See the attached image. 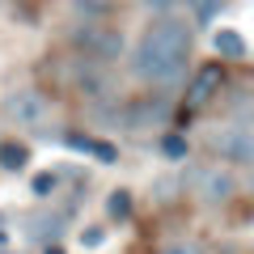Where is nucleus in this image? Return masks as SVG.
<instances>
[{
	"label": "nucleus",
	"mask_w": 254,
	"mask_h": 254,
	"mask_svg": "<svg viewBox=\"0 0 254 254\" xmlns=\"http://www.w3.org/2000/svg\"><path fill=\"white\" fill-rule=\"evenodd\" d=\"M55 187H60V182H55L51 170H47V174H34V195H51Z\"/></svg>",
	"instance_id": "4468645a"
},
{
	"label": "nucleus",
	"mask_w": 254,
	"mask_h": 254,
	"mask_svg": "<svg viewBox=\"0 0 254 254\" xmlns=\"http://www.w3.org/2000/svg\"><path fill=\"white\" fill-rule=\"evenodd\" d=\"M60 229H64V216H38V220H30V233H34V237H55V233H60Z\"/></svg>",
	"instance_id": "f8f14e48"
},
{
	"label": "nucleus",
	"mask_w": 254,
	"mask_h": 254,
	"mask_svg": "<svg viewBox=\"0 0 254 254\" xmlns=\"http://www.w3.org/2000/svg\"><path fill=\"white\" fill-rule=\"evenodd\" d=\"M216 55L220 60H246V38L237 30H220L216 34Z\"/></svg>",
	"instance_id": "6e6552de"
},
{
	"label": "nucleus",
	"mask_w": 254,
	"mask_h": 254,
	"mask_svg": "<svg viewBox=\"0 0 254 254\" xmlns=\"http://www.w3.org/2000/svg\"><path fill=\"white\" fill-rule=\"evenodd\" d=\"M26 161H30L26 144H0V165L4 170H26Z\"/></svg>",
	"instance_id": "1a4fd4ad"
},
{
	"label": "nucleus",
	"mask_w": 254,
	"mask_h": 254,
	"mask_svg": "<svg viewBox=\"0 0 254 254\" xmlns=\"http://www.w3.org/2000/svg\"><path fill=\"white\" fill-rule=\"evenodd\" d=\"M225 68H220V64H203L199 72L190 76L187 81V93H182V110H190V115H199L203 106H208L212 98H216L220 89H225Z\"/></svg>",
	"instance_id": "7ed1b4c3"
},
{
	"label": "nucleus",
	"mask_w": 254,
	"mask_h": 254,
	"mask_svg": "<svg viewBox=\"0 0 254 254\" xmlns=\"http://www.w3.org/2000/svg\"><path fill=\"white\" fill-rule=\"evenodd\" d=\"M161 254H199V246H195V242H182V246H170V250H161Z\"/></svg>",
	"instance_id": "2eb2a0df"
},
{
	"label": "nucleus",
	"mask_w": 254,
	"mask_h": 254,
	"mask_svg": "<svg viewBox=\"0 0 254 254\" xmlns=\"http://www.w3.org/2000/svg\"><path fill=\"white\" fill-rule=\"evenodd\" d=\"M212 144H216L220 157H229V161H237V165H250L254 161V136H250V127H246L242 119L229 123V127H220L216 136H212Z\"/></svg>",
	"instance_id": "39448f33"
},
{
	"label": "nucleus",
	"mask_w": 254,
	"mask_h": 254,
	"mask_svg": "<svg viewBox=\"0 0 254 254\" xmlns=\"http://www.w3.org/2000/svg\"><path fill=\"white\" fill-rule=\"evenodd\" d=\"M106 212H110V216H119V220H123L127 212H131V195H127V190H115V195L106 199Z\"/></svg>",
	"instance_id": "ddd939ff"
},
{
	"label": "nucleus",
	"mask_w": 254,
	"mask_h": 254,
	"mask_svg": "<svg viewBox=\"0 0 254 254\" xmlns=\"http://www.w3.org/2000/svg\"><path fill=\"white\" fill-rule=\"evenodd\" d=\"M4 115H9L17 127H26V131H47V123H51V102H47L38 89H17L9 102H4Z\"/></svg>",
	"instance_id": "f03ea898"
},
{
	"label": "nucleus",
	"mask_w": 254,
	"mask_h": 254,
	"mask_svg": "<svg viewBox=\"0 0 254 254\" xmlns=\"http://www.w3.org/2000/svg\"><path fill=\"white\" fill-rule=\"evenodd\" d=\"M43 254H64V250H60V246H47V250H43Z\"/></svg>",
	"instance_id": "a211bd4d"
},
{
	"label": "nucleus",
	"mask_w": 254,
	"mask_h": 254,
	"mask_svg": "<svg viewBox=\"0 0 254 254\" xmlns=\"http://www.w3.org/2000/svg\"><path fill=\"white\" fill-rule=\"evenodd\" d=\"M102 242V229H85V246H98Z\"/></svg>",
	"instance_id": "f3484780"
},
{
	"label": "nucleus",
	"mask_w": 254,
	"mask_h": 254,
	"mask_svg": "<svg viewBox=\"0 0 254 254\" xmlns=\"http://www.w3.org/2000/svg\"><path fill=\"white\" fill-rule=\"evenodd\" d=\"M161 153L170 157V161H182V157H187V136H178V131L161 136Z\"/></svg>",
	"instance_id": "9b49d317"
},
{
	"label": "nucleus",
	"mask_w": 254,
	"mask_h": 254,
	"mask_svg": "<svg viewBox=\"0 0 254 254\" xmlns=\"http://www.w3.org/2000/svg\"><path fill=\"white\" fill-rule=\"evenodd\" d=\"M144 4H148V9H153V13H170L174 4H178V0H144Z\"/></svg>",
	"instance_id": "dca6fc26"
},
{
	"label": "nucleus",
	"mask_w": 254,
	"mask_h": 254,
	"mask_svg": "<svg viewBox=\"0 0 254 254\" xmlns=\"http://www.w3.org/2000/svg\"><path fill=\"white\" fill-rule=\"evenodd\" d=\"M187 4H190V13H195V21H199V26H208V21L225 9V0H187Z\"/></svg>",
	"instance_id": "9d476101"
},
{
	"label": "nucleus",
	"mask_w": 254,
	"mask_h": 254,
	"mask_svg": "<svg viewBox=\"0 0 254 254\" xmlns=\"http://www.w3.org/2000/svg\"><path fill=\"white\" fill-rule=\"evenodd\" d=\"M199 195H203V203H225L233 195V178L225 170H203L199 174Z\"/></svg>",
	"instance_id": "423d86ee"
},
{
	"label": "nucleus",
	"mask_w": 254,
	"mask_h": 254,
	"mask_svg": "<svg viewBox=\"0 0 254 254\" xmlns=\"http://www.w3.org/2000/svg\"><path fill=\"white\" fill-rule=\"evenodd\" d=\"M72 38H76V47H81L85 55H98V60H115V55L123 51V34H119L115 26H102V21L81 26Z\"/></svg>",
	"instance_id": "20e7f679"
},
{
	"label": "nucleus",
	"mask_w": 254,
	"mask_h": 254,
	"mask_svg": "<svg viewBox=\"0 0 254 254\" xmlns=\"http://www.w3.org/2000/svg\"><path fill=\"white\" fill-rule=\"evenodd\" d=\"M187 55H190V30L178 17H157L153 26L140 34V47L131 55L140 81L157 85V89H174L187 72Z\"/></svg>",
	"instance_id": "f257e3e1"
},
{
	"label": "nucleus",
	"mask_w": 254,
	"mask_h": 254,
	"mask_svg": "<svg viewBox=\"0 0 254 254\" xmlns=\"http://www.w3.org/2000/svg\"><path fill=\"white\" fill-rule=\"evenodd\" d=\"M68 144H72L76 153H89V157H98V161H106V165L119 161V153L106 144V140H93V136H68Z\"/></svg>",
	"instance_id": "0eeeda50"
}]
</instances>
